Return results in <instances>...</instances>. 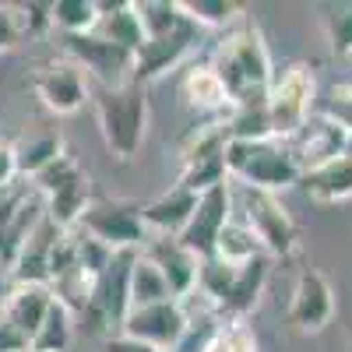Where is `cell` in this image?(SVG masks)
Returning a JSON list of instances; mask_svg holds the SVG:
<instances>
[{"instance_id": "34", "label": "cell", "mask_w": 352, "mask_h": 352, "mask_svg": "<svg viewBox=\"0 0 352 352\" xmlns=\"http://www.w3.org/2000/svg\"><path fill=\"white\" fill-rule=\"evenodd\" d=\"M320 116H328L335 127H342L352 138V81L349 85H335L324 96V106H320Z\"/></svg>"}, {"instance_id": "42", "label": "cell", "mask_w": 352, "mask_h": 352, "mask_svg": "<svg viewBox=\"0 0 352 352\" xmlns=\"http://www.w3.org/2000/svg\"><path fill=\"white\" fill-rule=\"evenodd\" d=\"M28 352H36V349H28Z\"/></svg>"}, {"instance_id": "39", "label": "cell", "mask_w": 352, "mask_h": 352, "mask_svg": "<svg viewBox=\"0 0 352 352\" xmlns=\"http://www.w3.org/2000/svg\"><path fill=\"white\" fill-rule=\"evenodd\" d=\"M21 39V28H18V14L11 8H0V53L11 50Z\"/></svg>"}, {"instance_id": "14", "label": "cell", "mask_w": 352, "mask_h": 352, "mask_svg": "<svg viewBox=\"0 0 352 352\" xmlns=\"http://www.w3.org/2000/svg\"><path fill=\"white\" fill-rule=\"evenodd\" d=\"M285 317H289V324L296 328L300 335H317V331H324L331 324V317H335V289H331L324 272L303 268L296 275Z\"/></svg>"}, {"instance_id": "36", "label": "cell", "mask_w": 352, "mask_h": 352, "mask_svg": "<svg viewBox=\"0 0 352 352\" xmlns=\"http://www.w3.org/2000/svg\"><path fill=\"white\" fill-rule=\"evenodd\" d=\"M32 349V342H28L14 324H11V317L0 310V352H28Z\"/></svg>"}, {"instance_id": "24", "label": "cell", "mask_w": 352, "mask_h": 352, "mask_svg": "<svg viewBox=\"0 0 352 352\" xmlns=\"http://www.w3.org/2000/svg\"><path fill=\"white\" fill-rule=\"evenodd\" d=\"M96 36L106 39V43H116L131 53L141 50L144 43V32L138 25V14H134V4L124 0V4H99V25H96Z\"/></svg>"}, {"instance_id": "31", "label": "cell", "mask_w": 352, "mask_h": 352, "mask_svg": "<svg viewBox=\"0 0 352 352\" xmlns=\"http://www.w3.org/2000/svg\"><path fill=\"white\" fill-rule=\"evenodd\" d=\"M74 338V314L60 303V300H53L50 314L43 317V324L32 338V349L36 352H64Z\"/></svg>"}, {"instance_id": "8", "label": "cell", "mask_w": 352, "mask_h": 352, "mask_svg": "<svg viewBox=\"0 0 352 352\" xmlns=\"http://www.w3.org/2000/svg\"><path fill=\"white\" fill-rule=\"evenodd\" d=\"M138 250H124L113 254L109 268L99 275V282L92 285V296H88V307L81 310V317L92 324L96 335L109 338L113 328L120 331L124 317L131 310V264H134Z\"/></svg>"}, {"instance_id": "10", "label": "cell", "mask_w": 352, "mask_h": 352, "mask_svg": "<svg viewBox=\"0 0 352 352\" xmlns=\"http://www.w3.org/2000/svg\"><path fill=\"white\" fill-rule=\"evenodd\" d=\"M64 43V56L99 81V88H120L127 81H134V53L92 36H60Z\"/></svg>"}, {"instance_id": "9", "label": "cell", "mask_w": 352, "mask_h": 352, "mask_svg": "<svg viewBox=\"0 0 352 352\" xmlns=\"http://www.w3.org/2000/svg\"><path fill=\"white\" fill-rule=\"evenodd\" d=\"M78 229L85 236L106 243L113 254L141 250L144 240H148V232L141 226V208L131 201H92L85 208Z\"/></svg>"}, {"instance_id": "12", "label": "cell", "mask_w": 352, "mask_h": 352, "mask_svg": "<svg viewBox=\"0 0 352 352\" xmlns=\"http://www.w3.org/2000/svg\"><path fill=\"white\" fill-rule=\"evenodd\" d=\"M32 88H36L39 102H43L50 113H56V116H71V113H78L85 102H92L85 71L71 60V56H64V53L36 67Z\"/></svg>"}, {"instance_id": "5", "label": "cell", "mask_w": 352, "mask_h": 352, "mask_svg": "<svg viewBox=\"0 0 352 352\" xmlns=\"http://www.w3.org/2000/svg\"><path fill=\"white\" fill-rule=\"evenodd\" d=\"M32 190L43 197L46 219L56 229H78L85 208L92 204V180L71 152L56 155L46 169H39L32 176Z\"/></svg>"}, {"instance_id": "35", "label": "cell", "mask_w": 352, "mask_h": 352, "mask_svg": "<svg viewBox=\"0 0 352 352\" xmlns=\"http://www.w3.org/2000/svg\"><path fill=\"white\" fill-rule=\"evenodd\" d=\"M18 28H21V36L50 28V4H25V8H18Z\"/></svg>"}, {"instance_id": "25", "label": "cell", "mask_w": 352, "mask_h": 352, "mask_svg": "<svg viewBox=\"0 0 352 352\" xmlns=\"http://www.w3.org/2000/svg\"><path fill=\"white\" fill-rule=\"evenodd\" d=\"M99 25V0H53L50 28L60 36H92Z\"/></svg>"}, {"instance_id": "40", "label": "cell", "mask_w": 352, "mask_h": 352, "mask_svg": "<svg viewBox=\"0 0 352 352\" xmlns=\"http://www.w3.org/2000/svg\"><path fill=\"white\" fill-rule=\"evenodd\" d=\"M349 155H352V138H349Z\"/></svg>"}, {"instance_id": "15", "label": "cell", "mask_w": 352, "mask_h": 352, "mask_svg": "<svg viewBox=\"0 0 352 352\" xmlns=\"http://www.w3.org/2000/svg\"><path fill=\"white\" fill-rule=\"evenodd\" d=\"M197 36H201V28L187 21L184 28H176V32H169V36L144 39L141 50L134 53V81L148 88L152 81H159L169 71H176L197 50Z\"/></svg>"}, {"instance_id": "1", "label": "cell", "mask_w": 352, "mask_h": 352, "mask_svg": "<svg viewBox=\"0 0 352 352\" xmlns=\"http://www.w3.org/2000/svg\"><path fill=\"white\" fill-rule=\"evenodd\" d=\"M208 64L215 67L232 109L264 106L272 78H275V64H272V53H268V43H264L261 28L250 18L226 28Z\"/></svg>"}, {"instance_id": "27", "label": "cell", "mask_w": 352, "mask_h": 352, "mask_svg": "<svg viewBox=\"0 0 352 352\" xmlns=\"http://www.w3.org/2000/svg\"><path fill=\"white\" fill-rule=\"evenodd\" d=\"M180 11L190 25L215 28V32H226V28L247 18L243 4H236V0H180Z\"/></svg>"}, {"instance_id": "17", "label": "cell", "mask_w": 352, "mask_h": 352, "mask_svg": "<svg viewBox=\"0 0 352 352\" xmlns=\"http://www.w3.org/2000/svg\"><path fill=\"white\" fill-rule=\"evenodd\" d=\"M141 254H148L155 261V268L162 272L173 300L184 303L190 292L197 289L201 261L187 247H180V240H173V236H148V240H144V247H141Z\"/></svg>"}, {"instance_id": "37", "label": "cell", "mask_w": 352, "mask_h": 352, "mask_svg": "<svg viewBox=\"0 0 352 352\" xmlns=\"http://www.w3.org/2000/svg\"><path fill=\"white\" fill-rule=\"evenodd\" d=\"M18 152L11 141H0V190H11L18 180Z\"/></svg>"}, {"instance_id": "23", "label": "cell", "mask_w": 352, "mask_h": 352, "mask_svg": "<svg viewBox=\"0 0 352 352\" xmlns=\"http://www.w3.org/2000/svg\"><path fill=\"white\" fill-rule=\"evenodd\" d=\"M180 92H184L187 106L197 109V113L222 116V113L232 109L229 106V96H226V88H222V81H219V74H215L212 64H194L184 74V81H180Z\"/></svg>"}, {"instance_id": "38", "label": "cell", "mask_w": 352, "mask_h": 352, "mask_svg": "<svg viewBox=\"0 0 352 352\" xmlns=\"http://www.w3.org/2000/svg\"><path fill=\"white\" fill-rule=\"evenodd\" d=\"M102 352H159V349L144 345V342H138V338H131L124 331H113L109 338H102Z\"/></svg>"}, {"instance_id": "19", "label": "cell", "mask_w": 352, "mask_h": 352, "mask_svg": "<svg viewBox=\"0 0 352 352\" xmlns=\"http://www.w3.org/2000/svg\"><path fill=\"white\" fill-rule=\"evenodd\" d=\"M268 275H272V257H264V254L254 257L250 264H240L236 278L229 285V296L219 307V317L222 320H247V314L257 307L264 285H268Z\"/></svg>"}, {"instance_id": "29", "label": "cell", "mask_w": 352, "mask_h": 352, "mask_svg": "<svg viewBox=\"0 0 352 352\" xmlns=\"http://www.w3.org/2000/svg\"><path fill=\"white\" fill-rule=\"evenodd\" d=\"M261 243L254 240V232L247 229V222L240 215H232L222 229V236L215 243V257L222 264H232V268H240V264H250L254 257H261Z\"/></svg>"}, {"instance_id": "2", "label": "cell", "mask_w": 352, "mask_h": 352, "mask_svg": "<svg viewBox=\"0 0 352 352\" xmlns=\"http://www.w3.org/2000/svg\"><path fill=\"white\" fill-rule=\"evenodd\" d=\"M226 176L232 187H250L264 194H282L300 187V166L289 144L278 138L257 141H226Z\"/></svg>"}, {"instance_id": "7", "label": "cell", "mask_w": 352, "mask_h": 352, "mask_svg": "<svg viewBox=\"0 0 352 352\" xmlns=\"http://www.w3.org/2000/svg\"><path fill=\"white\" fill-rule=\"evenodd\" d=\"M226 141H229V113L212 116L208 124H201L197 131H190L180 144V187H187L190 194H204L219 184H229L226 176Z\"/></svg>"}, {"instance_id": "20", "label": "cell", "mask_w": 352, "mask_h": 352, "mask_svg": "<svg viewBox=\"0 0 352 352\" xmlns=\"http://www.w3.org/2000/svg\"><path fill=\"white\" fill-rule=\"evenodd\" d=\"M300 190L314 204H342L352 197V155H338L328 166L300 176Z\"/></svg>"}, {"instance_id": "26", "label": "cell", "mask_w": 352, "mask_h": 352, "mask_svg": "<svg viewBox=\"0 0 352 352\" xmlns=\"http://www.w3.org/2000/svg\"><path fill=\"white\" fill-rule=\"evenodd\" d=\"M131 4H134V14H138L144 39L169 36V32L187 25V18L180 11V0H131Z\"/></svg>"}, {"instance_id": "6", "label": "cell", "mask_w": 352, "mask_h": 352, "mask_svg": "<svg viewBox=\"0 0 352 352\" xmlns=\"http://www.w3.org/2000/svg\"><path fill=\"white\" fill-rule=\"evenodd\" d=\"M232 201H236V215L247 222L254 240L261 243L264 257H272V261L282 257L285 261V257H292L300 250V229H296V222H292V215L282 208L278 194L236 187Z\"/></svg>"}, {"instance_id": "30", "label": "cell", "mask_w": 352, "mask_h": 352, "mask_svg": "<svg viewBox=\"0 0 352 352\" xmlns=\"http://www.w3.org/2000/svg\"><path fill=\"white\" fill-rule=\"evenodd\" d=\"M14 152H18V173L25 176V180H32V176L39 169H46L56 155H64V141L60 134H32V138H25L14 144Z\"/></svg>"}, {"instance_id": "13", "label": "cell", "mask_w": 352, "mask_h": 352, "mask_svg": "<svg viewBox=\"0 0 352 352\" xmlns=\"http://www.w3.org/2000/svg\"><path fill=\"white\" fill-rule=\"evenodd\" d=\"M120 331L144 342V345H152V349H159V352H176V345L184 342V331H187V307L180 300L131 307Z\"/></svg>"}, {"instance_id": "18", "label": "cell", "mask_w": 352, "mask_h": 352, "mask_svg": "<svg viewBox=\"0 0 352 352\" xmlns=\"http://www.w3.org/2000/svg\"><path fill=\"white\" fill-rule=\"evenodd\" d=\"M197 208V194H190L187 187L173 184L166 194H159L155 201L141 204V226L148 236H180V232L187 229L190 215Z\"/></svg>"}, {"instance_id": "22", "label": "cell", "mask_w": 352, "mask_h": 352, "mask_svg": "<svg viewBox=\"0 0 352 352\" xmlns=\"http://www.w3.org/2000/svg\"><path fill=\"white\" fill-rule=\"evenodd\" d=\"M56 232H60V229H56L50 219H43L39 229L25 240V247L18 250V257H14V264H11L14 285H50L46 264H50V247H53V240H56Z\"/></svg>"}, {"instance_id": "3", "label": "cell", "mask_w": 352, "mask_h": 352, "mask_svg": "<svg viewBox=\"0 0 352 352\" xmlns=\"http://www.w3.org/2000/svg\"><path fill=\"white\" fill-rule=\"evenodd\" d=\"M92 106L106 152L116 162H131L141 152L144 131H148V88L138 81H127L120 88H99L92 96Z\"/></svg>"}, {"instance_id": "16", "label": "cell", "mask_w": 352, "mask_h": 352, "mask_svg": "<svg viewBox=\"0 0 352 352\" xmlns=\"http://www.w3.org/2000/svg\"><path fill=\"white\" fill-rule=\"evenodd\" d=\"M285 144H289V152H292V159H296V166H300V176H303L310 169H320L331 159L345 155L349 152V134L342 127H335L328 116L317 113V116L307 120V127Z\"/></svg>"}, {"instance_id": "11", "label": "cell", "mask_w": 352, "mask_h": 352, "mask_svg": "<svg viewBox=\"0 0 352 352\" xmlns=\"http://www.w3.org/2000/svg\"><path fill=\"white\" fill-rule=\"evenodd\" d=\"M236 215V201H232V184H219L212 190L197 194V208L187 222V229L180 232V247H187L197 261L215 257V243L222 236L226 222Z\"/></svg>"}, {"instance_id": "41", "label": "cell", "mask_w": 352, "mask_h": 352, "mask_svg": "<svg viewBox=\"0 0 352 352\" xmlns=\"http://www.w3.org/2000/svg\"><path fill=\"white\" fill-rule=\"evenodd\" d=\"M4 194H8V190H0V197H4Z\"/></svg>"}, {"instance_id": "28", "label": "cell", "mask_w": 352, "mask_h": 352, "mask_svg": "<svg viewBox=\"0 0 352 352\" xmlns=\"http://www.w3.org/2000/svg\"><path fill=\"white\" fill-rule=\"evenodd\" d=\"M162 300H173L169 285H166L162 272L155 268V261L138 250L134 264H131V307H148V303H162Z\"/></svg>"}, {"instance_id": "33", "label": "cell", "mask_w": 352, "mask_h": 352, "mask_svg": "<svg viewBox=\"0 0 352 352\" xmlns=\"http://www.w3.org/2000/svg\"><path fill=\"white\" fill-rule=\"evenodd\" d=\"M324 32H328V43H331V50L338 56H352V0L328 8Z\"/></svg>"}, {"instance_id": "4", "label": "cell", "mask_w": 352, "mask_h": 352, "mask_svg": "<svg viewBox=\"0 0 352 352\" xmlns=\"http://www.w3.org/2000/svg\"><path fill=\"white\" fill-rule=\"evenodd\" d=\"M314 102H317V78L307 60H292L282 71H275L268 99H264V116H268L272 138L278 141L296 138L314 116Z\"/></svg>"}, {"instance_id": "32", "label": "cell", "mask_w": 352, "mask_h": 352, "mask_svg": "<svg viewBox=\"0 0 352 352\" xmlns=\"http://www.w3.org/2000/svg\"><path fill=\"white\" fill-rule=\"evenodd\" d=\"M204 352H261V342L247 320H222L219 335Z\"/></svg>"}, {"instance_id": "21", "label": "cell", "mask_w": 352, "mask_h": 352, "mask_svg": "<svg viewBox=\"0 0 352 352\" xmlns=\"http://www.w3.org/2000/svg\"><path fill=\"white\" fill-rule=\"evenodd\" d=\"M53 289L50 285H14L11 292H8V300L0 303V310H4L8 317H11V324L32 342L36 338V331H39V324H43V317L50 314V307H53Z\"/></svg>"}]
</instances>
